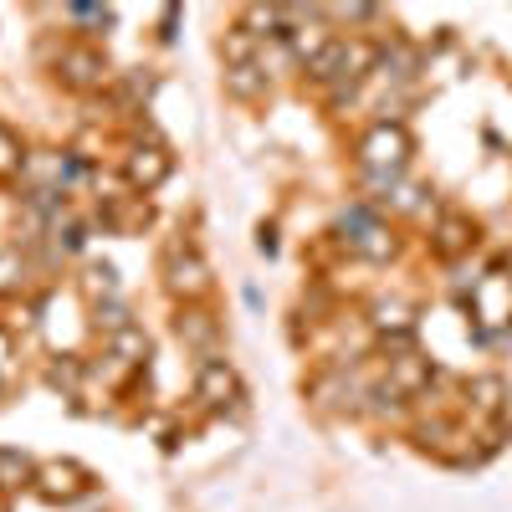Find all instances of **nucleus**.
Here are the masks:
<instances>
[{"mask_svg":"<svg viewBox=\"0 0 512 512\" xmlns=\"http://www.w3.org/2000/svg\"><path fill=\"white\" fill-rule=\"evenodd\" d=\"M359 159H364V169H374V175H400V164L410 159V134L400 123H374L369 134H364V144H359Z\"/></svg>","mask_w":512,"mask_h":512,"instance_id":"f257e3e1","label":"nucleus"},{"mask_svg":"<svg viewBox=\"0 0 512 512\" xmlns=\"http://www.w3.org/2000/svg\"><path fill=\"white\" fill-rule=\"evenodd\" d=\"M164 277H169V287L185 292V297L210 292V262H205V256H200L190 241H175V246H169V256H164Z\"/></svg>","mask_w":512,"mask_h":512,"instance_id":"f03ea898","label":"nucleus"},{"mask_svg":"<svg viewBox=\"0 0 512 512\" xmlns=\"http://www.w3.org/2000/svg\"><path fill=\"white\" fill-rule=\"evenodd\" d=\"M195 395L210 405V410H226V405H236L241 400V379H236V369L226 364V359H200V369H195Z\"/></svg>","mask_w":512,"mask_h":512,"instance_id":"7ed1b4c3","label":"nucleus"},{"mask_svg":"<svg viewBox=\"0 0 512 512\" xmlns=\"http://www.w3.org/2000/svg\"><path fill=\"white\" fill-rule=\"evenodd\" d=\"M169 169H175V159H169L164 144H134V149L123 154V175H128V185H134V190H154V185H164Z\"/></svg>","mask_w":512,"mask_h":512,"instance_id":"20e7f679","label":"nucleus"},{"mask_svg":"<svg viewBox=\"0 0 512 512\" xmlns=\"http://www.w3.org/2000/svg\"><path fill=\"white\" fill-rule=\"evenodd\" d=\"M57 67H62V77L72 82V88H98V82L108 77V57L93 52V47H67L57 57Z\"/></svg>","mask_w":512,"mask_h":512,"instance_id":"39448f33","label":"nucleus"},{"mask_svg":"<svg viewBox=\"0 0 512 512\" xmlns=\"http://www.w3.org/2000/svg\"><path fill=\"white\" fill-rule=\"evenodd\" d=\"M344 241L354 246V251H364V256H390V236H384V226L369 216V210L364 205H354L349 210V216H344Z\"/></svg>","mask_w":512,"mask_h":512,"instance_id":"423d86ee","label":"nucleus"},{"mask_svg":"<svg viewBox=\"0 0 512 512\" xmlns=\"http://www.w3.org/2000/svg\"><path fill=\"white\" fill-rule=\"evenodd\" d=\"M226 93H231L236 103H262V98H267V72L256 67V62L226 67Z\"/></svg>","mask_w":512,"mask_h":512,"instance_id":"0eeeda50","label":"nucleus"},{"mask_svg":"<svg viewBox=\"0 0 512 512\" xmlns=\"http://www.w3.org/2000/svg\"><path fill=\"white\" fill-rule=\"evenodd\" d=\"M82 487V466H72V461H57V466H47V472H41V492L47 497H77Z\"/></svg>","mask_w":512,"mask_h":512,"instance_id":"6e6552de","label":"nucleus"},{"mask_svg":"<svg viewBox=\"0 0 512 512\" xmlns=\"http://www.w3.org/2000/svg\"><path fill=\"white\" fill-rule=\"evenodd\" d=\"M180 338H185L190 349H200V354L210 359V349H216V318L200 313V308H195V313H185V318H180Z\"/></svg>","mask_w":512,"mask_h":512,"instance_id":"1a4fd4ad","label":"nucleus"},{"mask_svg":"<svg viewBox=\"0 0 512 512\" xmlns=\"http://www.w3.org/2000/svg\"><path fill=\"white\" fill-rule=\"evenodd\" d=\"M31 456H21V451H11V446H0V492H16V487H26L31 482Z\"/></svg>","mask_w":512,"mask_h":512,"instance_id":"9d476101","label":"nucleus"},{"mask_svg":"<svg viewBox=\"0 0 512 512\" xmlns=\"http://www.w3.org/2000/svg\"><path fill=\"white\" fill-rule=\"evenodd\" d=\"M395 379H400V395L405 390H420V384L431 379V364H425L420 354H405V359H395Z\"/></svg>","mask_w":512,"mask_h":512,"instance_id":"9b49d317","label":"nucleus"},{"mask_svg":"<svg viewBox=\"0 0 512 512\" xmlns=\"http://www.w3.org/2000/svg\"><path fill=\"white\" fill-rule=\"evenodd\" d=\"M21 164H26V149H21V139L11 134V128H0V180L21 175Z\"/></svg>","mask_w":512,"mask_h":512,"instance_id":"f8f14e48","label":"nucleus"},{"mask_svg":"<svg viewBox=\"0 0 512 512\" xmlns=\"http://www.w3.org/2000/svg\"><path fill=\"white\" fill-rule=\"evenodd\" d=\"M113 354L134 364V359H144V354H149V338H144L134 323H128V328H118V333H113Z\"/></svg>","mask_w":512,"mask_h":512,"instance_id":"ddd939ff","label":"nucleus"},{"mask_svg":"<svg viewBox=\"0 0 512 512\" xmlns=\"http://www.w3.org/2000/svg\"><path fill=\"white\" fill-rule=\"evenodd\" d=\"M379 328L395 333V338H405V333H410V313H405L400 303H384V308H379Z\"/></svg>","mask_w":512,"mask_h":512,"instance_id":"4468645a","label":"nucleus"}]
</instances>
